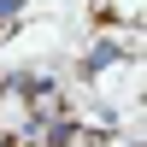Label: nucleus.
Here are the masks:
<instances>
[{
    "mask_svg": "<svg viewBox=\"0 0 147 147\" xmlns=\"http://www.w3.org/2000/svg\"><path fill=\"white\" fill-rule=\"evenodd\" d=\"M24 6H30V0H0V30H12V24L24 18Z\"/></svg>",
    "mask_w": 147,
    "mask_h": 147,
    "instance_id": "obj_1",
    "label": "nucleus"
}]
</instances>
